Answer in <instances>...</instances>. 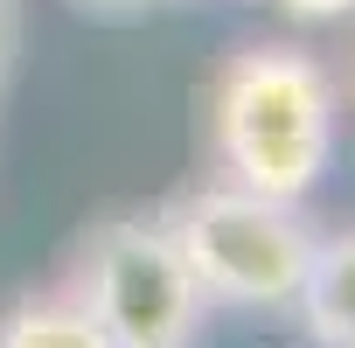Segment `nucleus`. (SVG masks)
<instances>
[{
  "instance_id": "obj_4",
  "label": "nucleus",
  "mask_w": 355,
  "mask_h": 348,
  "mask_svg": "<svg viewBox=\"0 0 355 348\" xmlns=\"http://www.w3.org/2000/svg\"><path fill=\"white\" fill-rule=\"evenodd\" d=\"M293 306L320 348H355V230L313 237V258H306Z\"/></svg>"
},
{
  "instance_id": "obj_6",
  "label": "nucleus",
  "mask_w": 355,
  "mask_h": 348,
  "mask_svg": "<svg viewBox=\"0 0 355 348\" xmlns=\"http://www.w3.org/2000/svg\"><path fill=\"white\" fill-rule=\"evenodd\" d=\"M279 8L293 21H341V15H355V0H279Z\"/></svg>"
},
{
  "instance_id": "obj_3",
  "label": "nucleus",
  "mask_w": 355,
  "mask_h": 348,
  "mask_svg": "<svg viewBox=\"0 0 355 348\" xmlns=\"http://www.w3.org/2000/svg\"><path fill=\"white\" fill-rule=\"evenodd\" d=\"M70 299L105 327L112 348H196L202 341V286L160 216H112L84 237Z\"/></svg>"
},
{
  "instance_id": "obj_5",
  "label": "nucleus",
  "mask_w": 355,
  "mask_h": 348,
  "mask_svg": "<svg viewBox=\"0 0 355 348\" xmlns=\"http://www.w3.org/2000/svg\"><path fill=\"white\" fill-rule=\"evenodd\" d=\"M0 348H112L70 293H28L0 313Z\"/></svg>"
},
{
  "instance_id": "obj_7",
  "label": "nucleus",
  "mask_w": 355,
  "mask_h": 348,
  "mask_svg": "<svg viewBox=\"0 0 355 348\" xmlns=\"http://www.w3.org/2000/svg\"><path fill=\"white\" fill-rule=\"evenodd\" d=\"M84 15H139V8H153V0H77Z\"/></svg>"
},
{
  "instance_id": "obj_2",
  "label": "nucleus",
  "mask_w": 355,
  "mask_h": 348,
  "mask_svg": "<svg viewBox=\"0 0 355 348\" xmlns=\"http://www.w3.org/2000/svg\"><path fill=\"white\" fill-rule=\"evenodd\" d=\"M160 223L174 230V244H182L209 306L279 313V306L300 299V279H306V258H313V223L300 216V202L216 182V189L182 195Z\"/></svg>"
},
{
  "instance_id": "obj_1",
  "label": "nucleus",
  "mask_w": 355,
  "mask_h": 348,
  "mask_svg": "<svg viewBox=\"0 0 355 348\" xmlns=\"http://www.w3.org/2000/svg\"><path fill=\"white\" fill-rule=\"evenodd\" d=\"M209 146L223 182L306 202L334 160V84L300 42H251L209 91Z\"/></svg>"
}]
</instances>
